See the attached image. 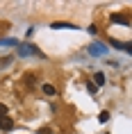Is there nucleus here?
I'll list each match as a JSON object with an SVG mask.
<instances>
[{
	"instance_id": "nucleus-1",
	"label": "nucleus",
	"mask_w": 132,
	"mask_h": 134,
	"mask_svg": "<svg viewBox=\"0 0 132 134\" xmlns=\"http://www.w3.org/2000/svg\"><path fill=\"white\" fill-rule=\"evenodd\" d=\"M18 55H21V57H32V55H34V57H43L41 52H39L34 46H30V43H25V46H18Z\"/></svg>"
},
{
	"instance_id": "nucleus-2",
	"label": "nucleus",
	"mask_w": 132,
	"mask_h": 134,
	"mask_svg": "<svg viewBox=\"0 0 132 134\" xmlns=\"http://www.w3.org/2000/svg\"><path fill=\"white\" fill-rule=\"evenodd\" d=\"M0 130H2V132L14 130V120L9 118V116H0Z\"/></svg>"
},
{
	"instance_id": "nucleus-3",
	"label": "nucleus",
	"mask_w": 132,
	"mask_h": 134,
	"mask_svg": "<svg viewBox=\"0 0 132 134\" xmlns=\"http://www.w3.org/2000/svg\"><path fill=\"white\" fill-rule=\"evenodd\" d=\"M52 30H77V25H73V23H62V21H57L50 25Z\"/></svg>"
},
{
	"instance_id": "nucleus-4",
	"label": "nucleus",
	"mask_w": 132,
	"mask_h": 134,
	"mask_svg": "<svg viewBox=\"0 0 132 134\" xmlns=\"http://www.w3.org/2000/svg\"><path fill=\"white\" fill-rule=\"evenodd\" d=\"M112 21H114V23H121V25H130L128 14H114V16H112Z\"/></svg>"
},
{
	"instance_id": "nucleus-5",
	"label": "nucleus",
	"mask_w": 132,
	"mask_h": 134,
	"mask_svg": "<svg viewBox=\"0 0 132 134\" xmlns=\"http://www.w3.org/2000/svg\"><path fill=\"white\" fill-rule=\"evenodd\" d=\"M89 52L91 55H105V46L103 43H93V46L89 48Z\"/></svg>"
},
{
	"instance_id": "nucleus-6",
	"label": "nucleus",
	"mask_w": 132,
	"mask_h": 134,
	"mask_svg": "<svg viewBox=\"0 0 132 134\" xmlns=\"http://www.w3.org/2000/svg\"><path fill=\"white\" fill-rule=\"evenodd\" d=\"M93 84H96L98 89L105 84V73H96V75H93Z\"/></svg>"
},
{
	"instance_id": "nucleus-7",
	"label": "nucleus",
	"mask_w": 132,
	"mask_h": 134,
	"mask_svg": "<svg viewBox=\"0 0 132 134\" xmlns=\"http://www.w3.org/2000/svg\"><path fill=\"white\" fill-rule=\"evenodd\" d=\"M43 93H46V96H55V86H52V84H43Z\"/></svg>"
},
{
	"instance_id": "nucleus-8",
	"label": "nucleus",
	"mask_w": 132,
	"mask_h": 134,
	"mask_svg": "<svg viewBox=\"0 0 132 134\" xmlns=\"http://www.w3.org/2000/svg\"><path fill=\"white\" fill-rule=\"evenodd\" d=\"M98 120H100V123H107V120H109V111H100Z\"/></svg>"
},
{
	"instance_id": "nucleus-9",
	"label": "nucleus",
	"mask_w": 132,
	"mask_h": 134,
	"mask_svg": "<svg viewBox=\"0 0 132 134\" xmlns=\"http://www.w3.org/2000/svg\"><path fill=\"white\" fill-rule=\"evenodd\" d=\"M87 91H89V93H91V96H93V93H96V91H98V86H96V84H93V82H89V84H87Z\"/></svg>"
},
{
	"instance_id": "nucleus-10",
	"label": "nucleus",
	"mask_w": 132,
	"mask_h": 134,
	"mask_svg": "<svg viewBox=\"0 0 132 134\" xmlns=\"http://www.w3.org/2000/svg\"><path fill=\"white\" fill-rule=\"evenodd\" d=\"M23 80H25L28 84H32V82H34V75H32V73H28V75H25V77H23Z\"/></svg>"
},
{
	"instance_id": "nucleus-11",
	"label": "nucleus",
	"mask_w": 132,
	"mask_h": 134,
	"mask_svg": "<svg viewBox=\"0 0 132 134\" xmlns=\"http://www.w3.org/2000/svg\"><path fill=\"white\" fill-rule=\"evenodd\" d=\"M0 116H7V105H2V102H0Z\"/></svg>"
},
{
	"instance_id": "nucleus-12",
	"label": "nucleus",
	"mask_w": 132,
	"mask_h": 134,
	"mask_svg": "<svg viewBox=\"0 0 132 134\" xmlns=\"http://www.w3.org/2000/svg\"><path fill=\"white\" fill-rule=\"evenodd\" d=\"M39 134H52V130H50V127H41V130H39Z\"/></svg>"
}]
</instances>
